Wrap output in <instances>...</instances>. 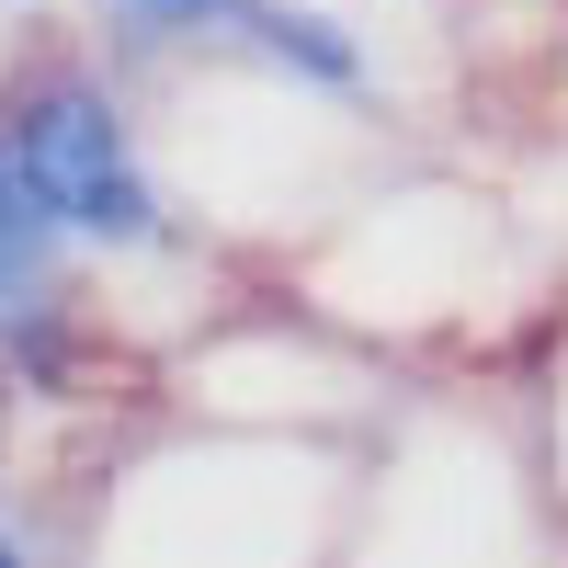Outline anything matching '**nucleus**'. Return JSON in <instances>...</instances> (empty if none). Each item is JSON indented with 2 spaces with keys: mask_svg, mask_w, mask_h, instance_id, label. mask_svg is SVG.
Instances as JSON below:
<instances>
[{
  "mask_svg": "<svg viewBox=\"0 0 568 568\" xmlns=\"http://www.w3.org/2000/svg\"><path fill=\"white\" fill-rule=\"evenodd\" d=\"M12 160L34 171V194L58 205V227H91V240H149L160 227L149 182H136L125 136H114V103L80 91V80H45L12 114Z\"/></svg>",
  "mask_w": 568,
  "mask_h": 568,
  "instance_id": "nucleus-1",
  "label": "nucleus"
},
{
  "mask_svg": "<svg viewBox=\"0 0 568 568\" xmlns=\"http://www.w3.org/2000/svg\"><path fill=\"white\" fill-rule=\"evenodd\" d=\"M45 262H58V205L34 194V171L12 160V136H0V318L45 296Z\"/></svg>",
  "mask_w": 568,
  "mask_h": 568,
  "instance_id": "nucleus-2",
  "label": "nucleus"
},
{
  "mask_svg": "<svg viewBox=\"0 0 568 568\" xmlns=\"http://www.w3.org/2000/svg\"><path fill=\"white\" fill-rule=\"evenodd\" d=\"M262 45H273L284 69H307V80H364V58H353L342 34H318L307 12H262Z\"/></svg>",
  "mask_w": 568,
  "mask_h": 568,
  "instance_id": "nucleus-3",
  "label": "nucleus"
},
{
  "mask_svg": "<svg viewBox=\"0 0 568 568\" xmlns=\"http://www.w3.org/2000/svg\"><path fill=\"white\" fill-rule=\"evenodd\" d=\"M149 34H182V23H205V12H227V0H125Z\"/></svg>",
  "mask_w": 568,
  "mask_h": 568,
  "instance_id": "nucleus-4",
  "label": "nucleus"
}]
</instances>
